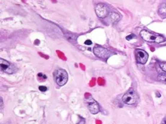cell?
<instances>
[{"label": "cell", "instance_id": "11", "mask_svg": "<svg viewBox=\"0 0 166 124\" xmlns=\"http://www.w3.org/2000/svg\"><path fill=\"white\" fill-rule=\"evenodd\" d=\"M159 66L162 70L166 73V62H161L159 64Z\"/></svg>", "mask_w": 166, "mask_h": 124}, {"label": "cell", "instance_id": "14", "mask_svg": "<svg viewBox=\"0 0 166 124\" xmlns=\"http://www.w3.org/2000/svg\"><path fill=\"white\" fill-rule=\"evenodd\" d=\"M135 38V36L134 35V34H130V35H129V36L126 37V40H128V41H129V40H131L132 38Z\"/></svg>", "mask_w": 166, "mask_h": 124}, {"label": "cell", "instance_id": "4", "mask_svg": "<svg viewBox=\"0 0 166 124\" xmlns=\"http://www.w3.org/2000/svg\"><path fill=\"white\" fill-rule=\"evenodd\" d=\"M95 12H96V16L100 19H104L106 17L109 12L107 6L103 3H99L95 7Z\"/></svg>", "mask_w": 166, "mask_h": 124}, {"label": "cell", "instance_id": "16", "mask_svg": "<svg viewBox=\"0 0 166 124\" xmlns=\"http://www.w3.org/2000/svg\"><path fill=\"white\" fill-rule=\"evenodd\" d=\"M2 107H3V100L1 97V110H2Z\"/></svg>", "mask_w": 166, "mask_h": 124}, {"label": "cell", "instance_id": "1", "mask_svg": "<svg viewBox=\"0 0 166 124\" xmlns=\"http://www.w3.org/2000/svg\"><path fill=\"white\" fill-rule=\"evenodd\" d=\"M140 36L142 39L149 42H156V43H162L165 41V38L160 34L150 32L146 30H142L140 32Z\"/></svg>", "mask_w": 166, "mask_h": 124}, {"label": "cell", "instance_id": "17", "mask_svg": "<svg viewBox=\"0 0 166 124\" xmlns=\"http://www.w3.org/2000/svg\"><path fill=\"white\" fill-rule=\"evenodd\" d=\"M161 124H166V117H165L164 119L162 120V123Z\"/></svg>", "mask_w": 166, "mask_h": 124}, {"label": "cell", "instance_id": "10", "mask_svg": "<svg viewBox=\"0 0 166 124\" xmlns=\"http://www.w3.org/2000/svg\"><path fill=\"white\" fill-rule=\"evenodd\" d=\"M110 19H111L113 22L116 23L120 20V16L117 12H112L111 15H110Z\"/></svg>", "mask_w": 166, "mask_h": 124}, {"label": "cell", "instance_id": "8", "mask_svg": "<svg viewBox=\"0 0 166 124\" xmlns=\"http://www.w3.org/2000/svg\"><path fill=\"white\" fill-rule=\"evenodd\" d=\"M93 53L97 57L101 58H106L109 55V51L103 47L95 46L93 48Z\"/></svg>", "mask_w": 166, "mask_h": 124}, {"label": "cell", "instance_id": "13", "mask_svg": "<svg viewBox=\"0 0 166 124\" xmlns=\"http://www.w3.org/2000/svg\"><path fill=\"white\" fill-rule=\"evenodd\" d=\"M48 90V88L45 86H40L39 87V90H41V92H45Z\"/></svg>", "mask_w": 166, "mask_h": 124}, {"label": "cell", "instance_id": "12", "mask_svg": "<svg viewBox=\"0 0 166 124\" xmlns=\"http://www.w3.org/2000/svg\"><path fill=\"white\" fill-rule=\"evenodd\" d=\"M158 79L161 81H163V82H166V74H161V75L159 76Z\"/></svg>", "mask_w": 166, "mask_h": 124}, {"label": "cell", "instance_id": "5", "mask_svg": "<svg viewBox=\"0 0 166 124\" xmlns=\"http://www.w3.org/2000/svg\"><path fill=\"white\" fill-rule=\"evenodd\" d=\"M135 58L138 63L142 64H145L147 62L148 58H149V55L147 52H145L141 49H136L135 50Z\"/></svg>", "mask_w": 166, "mask_h": 124}, {"label": "cell", "instance_id": "9", "mask_svg": "<svg viewBox=\"0 0 166 124\" xmlns=\"http://www.w3.org/2000/svg\"><path fill=\"white\" fill-rule=\"evenodd\" d=\"M158 12L161 18H162V19L166 18V3H163L160 5Z\"/></svg>", "mask_w": 166, "mask_h": 124}, {"label": "cell", "instance_id": "15", "mask_svg": "<svg viewBox=\"0 0 166 124\" xmlns=\"http://www.w3.org/2000/svg\"><path fill=\"white\" fill-rule=\"evenodd\" d=\"M85 44L87 45H92V41H90V40H87V41H85Z\"/></svg>", "mask_w": 166, "mask_h": 124}, {"label": "cell", "instance_id": "7", "mask_svg": "<svg viewBox=\"0 0 166 124\" xmlns=\"http://www.w3.org/2000/svg\"><path fill=\"white\" fill-rule=\"evenodd\" d=\"M86 103H87V105L88 109H89L90 112L92 114H96L99 113V107L98 103L95 101L90 96L89 98L87 99L86 100Z\"/></svg>", "mask_w": 166, "mask_h": 124}, {"label": "cell", "instance_id": "3", "mask_svg": "<svg viewBox=\"0 0 166 124\" xmlns=\"http://www.w3.org/2000/svg\"><path fill=\"white\" fill-rule=\"evenodd\" d=\"M68 80V75L65 70L59 69L56 74V83L59 86H64L66 84Z\"/></svg>", "mask_w": 166, "mask_h": 124}, {"label": "cell", "instance_id": "2", "mask_svg": "<svg viewBox=\"0 0 166 124\" xmlns=\"http://www.w3.org/2000/svg\"><path fill=\"white\" fill-rule=\"evenodd\" d=\"M138 99H139L138 95L132 90H129L123 96V101L125 103H126V104H128V105H134V104H135L137 101H138Z\"/></svg>", "mask_w": 166, "mask_h": 124}, {"label": "cell", "instance_id": "6", "mask_svg": "<svg viewBox=\"0 0 166 124\" xmlns=\"http://www.w3.org/2000/svg\"><path fill=\"white\" fill-rule=\"evenodd\" d=\"M0 65H1V70L3 71L4 73H6L8 74H13L15 72V67L12 65V64H10L9 61L4 60V59L1 58L0 60Z\"/></svg>", "mask_w": 166, "mask_h": 124}]
</instances>
